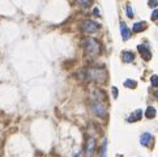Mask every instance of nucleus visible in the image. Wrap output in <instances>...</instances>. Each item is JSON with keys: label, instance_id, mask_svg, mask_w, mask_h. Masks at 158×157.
Returning <instances> with one entry per match:
<instances>
[{"label": "nucleus", "instance_id": "obj_1", "mask_svg": "<svg viewBox=\"0 0 158 157\" xmlns=\"http://www.w3.org/2000/svg\"><path fill=\"white\" fill-rule=\"evenodd\" d=\"M78 77H81L84 81H97L99 84H105L107 81L108 75L105 68H90V69H84L78 73Z\"/></svg>", "mask_w": 158, "mask_h": 157}, {"label": "nucleus", "instance_id": "obj_2", "mask_svg": "<svg viewBox=\"0 0 158 157\" xmlns=\"http://www.w3.org/2000/svg\"><path fill=\"white\" fill-rule=\"evenodd\" d=\"M82 47H84L85 52L89 57H97L101 52V45L97 39L94 38H85L82 39Z\"/></svg>", "mask_w": 158, "mask_h": 157}, {"label": "nucleus", "instance_id": "obj_3", "mask_svg": "<svg viewBox=\"0 0 158 157\" xmlns=\"http://www.w3.org/2000/svg\"><path fill=\"white\" fill-rule=\"evenodd\" d=\"M81 30L84 33H88V34L97 33L99 30V24H97L96 21H92V20H85L81 24Z\"/></svg>", "mask_w": 158, "mask_h": 157}, {"label": "nucleus", "instance_id": "obj_4", "mask_svg": "<svg viewBox=\"0 0 158 157\" xmlns=\"http://www.w3.org/2000/svg\"><path fill=\"white\" fill-rule=\"evenodd\" d=\"M97 149V141L94 137H88V140H86L85 143V157H93L94 152H96Z\"/></svg>", "mask_w": 158, "mask_h": 157}, {"label": "nucleus", "instance_id": "obj_5", "mask_svg": "<svg viewBox=\"0 0 158 157\" xmlns=\"http://www.w3.org/2000/svg\"><path fill=\"white\" fill-rule=\"evenodd\" d=\"M92 109H93V113L96 115H98V117H106V114H107L106 107H105V105L101 101H96L92 105Z\"/></svg>", "mask_w": 158, "mask_h": 157}, {"label": "nucleus", "instance_id": "obj_6", "mask_svg": "<svg viewBox=\"0 0 158 157\" xmlns=\"http://www.w3.org/2000/svg\"><path fill=\"white\" fill-rule=\"evenodd\" d=\"M138 51H140V55L142 57L144 60H150V58H152V52H150V48L149 46H146V45H138L137 46Z\"/></svg>", "mask_w": 158, "mask_h": 157}, {"label": "nucleus", "instance_id": "obj_7", "mask_svg": "<svg viewBox=\"0 0 158 157\" xmlns=\"http://www.w3.org/2000/svg\"><path fill=\"white\" fill-rule=\"evenodd\" d=\"M120 33H122V38L124 41L131 38V30L127 28V25L124 24V22H120Z\"/></svg>", "mask_w": 158, "mask_h": 157}, {"label": "nucleus", "instance_id": "obj_8", "mask_svg": "<svg viewBox=\"0 0 158 157\" xmlns=\"http://www.w3.org/2000/svg\"><path fill=\"white\" fill-rule=\"evenodd\" d=\"M146 28H148L146 22H145V21H141V22H136V24L133 25L132 30H133L135 33H140V32H144Z\"/></svg>", "mask_w": 158, "mask_h": 157}, {"label": "nucleus", "instance_id": "obj_9", "mask_svg": "<svg viewBox=\"0 0 158 157\" xmlns=\"http://www.w3.org/2000/svg\"><path fill=\"white\" fill-rule=\"evenodd\" d=\"M135 60V54L132 51H124L123 52V62L124 63H132Z\"/></svg>", "mask_w": 158, "mask_h": 157}, {"label": "nucleus", "instance_id": "obj_10", "mask_svg": "<svg viewBox=\"0 0 158 157\" xmlns=\"http://www.w3.org/2000/svg\"><path fill=\"white\" fill-rule=\"evenodd\" d=\"M150 140H152V135H150L149 132H145V134H142L141 137H140V144L146 147V145L150 143Z\"/></svg>", "mask_w": 158, "mask_h": 157}, {"label": "nucleus", "instance_id": "obj_11", "mask_svg": "<svg viewBox=\"0 0 158 157\" xmlns=\"http://www.w3.org/2000/svg\"><path fill=\"white\" fill-rule=\"evenodd\" d=\"M141 115H142V111L141 110H136L129 118H127V122H129V123L136 122V121H138V119H141Z\"/></svg>", "mask_w": 158, "mask_h": 157}, {"label": "nucleus", "instance_id": "obj_12", "mask_svg": "<svg viewBox=\"0 0 158 157\" xmlns=\"http://www.w3.org/2000/svg\"><path fill=\"white\" fill-rule=\"evenodd\" d=\"M145 115H146V118L153 119L154 117H156V109H154L153 106H149L148 109H146V111H145Z\"/></svg>", "mask_w": 158, "mask_h": 157}, {"label": "nucleus", "instance_id": "obj_13", "mask_svg": "<svg viewBox=\"0 0 158 157\" xmlns=\"http://www.w3.org/2000/svg\"><path fill=\"white\" fill-rule=\"evenodd\" d=\"M124 87H126V88H136L137 87V83H136V81H135V80H126V81H124Z\"/></svg>", "mask_w": 158, "mask_h": 157}, {"label": "nucleus", "instance_id": "obj_14", "mask_svg": "<svg viewBox=\"0 0 158 157\" xmlns=\"http://www.w3.org/2000/svg\"><path fill=\"white\" fill-rule=\"evenodd\" d=\"M106 151H107V140L103 139L102 149H101V155H99V157H106Z\"/></svg>", "mask_w": 158, "mask_h": 157}, {"label": "nucleus", "instance_id": "obj_15", "mask_svg": "<svg viewBox=\"0 0 158 157\" xmlns=\"http://www.w3.org/2000/svg\"><path fill=\"white\" fill-rule=\"evenodd\" d=\"M76 2L82 7H89V5H92L93 0H76Z\"/></svg>", "mask_w": 158, "mask_h": 157}, {"label": "nucleus", "instance_id": "obj_16", "mask_svg": "<svg viewBox=\"0 0 158 157\" xmlns=\"http://www.w3.org/2000/svg\"><path fill=\"white\" fill-rule=\"evenodd\" d=\"M150 84H152L153 87H158V76L157 75H153V76L150 77Z\"/></svg>", "mask_w": 158, "mask_h": 157}, {"label": "nucleus", "instance_id": "obj_17", "mask_svg": "<svg viewBox=\"0 0 158 157\" xmlns=\"http://www.w3.org/2000/svg\"><path fill=\"white\" fill-rule=\"evenodd\" d=\"M149 7H152V8H156V7L158 5V0H149Z\"/></svg>", "mask_w": 158, "mask_h": 157}, {"label": "nucleus", "instance_id": "obj_18", "mask_svg": "<svg viewBox=\"0 0 158 157\" xmlns=\"http://www.w3.org/2000/svg\"><path fill=\"white\" fill-rule=\"evenodd\" d=\"M127 16H128L129 18L133 17V13H132V8H131L129 5H127Z\"/></svg>", "mask_w": 158, "mask_h": 157}, {"label": "nucleus", "instance_id": "obj_19", "mask_svg": "<svg viewBox=\"0 0 158 157\" xmlns=\"http://www.w3.org/2000/svg\"><path fill=\"white\" fill-rule=\"evenodd\" d=\"M152 20H153V21H157V20H158V9H156V11L153 12V14H152Z\"/></svg>", "mask_w": 158, "mask_h": 157}, {"label": "nucleus", "instance_id": "obj_20", "mask_svg": "<svg viewBox=\"0 0 158 157\" xmlns=\"http://www.w3.org/2000/svg\"><path fill=\"white\" fill-rule=\"evenodd\" d=\"M112 97H114V98L118 97V89H116L115 87H112Z\"/></svg>", "mask_w": 158, "mask_h": 157}, {"label": "nucleus", "instance_id": "obj_21", "mask_svg": "<svg viewBox=\"0 0 158 157\" xmlns=\"http://www.w3.org/2000/svg\"><path fill=\"white\" fill-rule=\"evenodd\" d=\"M94 14H96V16H99V9L98 8H94Z\"/></svg>", "mask_w": 158, "mask_h": 157}, {"label": "nucleus", "instance_id": "obj_22", "mask_svg": "<svg viewBox=\"0 0 158 157\" xmlns=\"http://www.w3.org/2000/svg\"><path fill=\"white\" fill-rule=\"evenodd\" d=\"M156 98H158V91L156 92Z\"/></svg>", "mask_w": 158, "mask_h": 157}]
</instances>
